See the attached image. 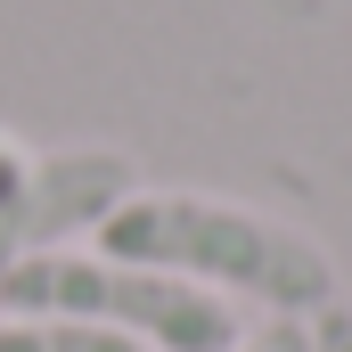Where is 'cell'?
<instances>
[{"label":"cell","mask_w":352,"mask_h":352,"mask_svg":"<svg viewBox=\"0 0 352 352\" xmlns=\"http://www.w3.org/2000/svg\"><path fill=\"white\" fill-rule=\"evenodd\" d=\"M25 173H33V148H16V140L0 131V205H8L16 188H25Z\"/></svg>","instance_id":"obj_7"},{"label":"cell","mask_w":352,"mask_h":352,"mask_svg":"<svg viewBox=\"0 0 352 352\" xmlns=\"http://www.w3.org/2000/svg\"><path fill=\"white\" fill-rule=\"evenodd\" d=\"M98 254L188 278L221 303H263L270 320H320L336 295V254L263 205L213 188H131L98 221Z\"/></svg>","instance_id":"obj_1"},{"label":"cell","mask_w":352,"mask_h":352,"mask_svg":"<svg viewBox=\"0 0 352 352\" xmlns=\"http://www.w3.org/2000/svg\"><path fill=\"white\" fill-rule=\"evenodd\" d=\"M303 336L311 352H352V303H328L320 320H303Z\"/></svg>","instance_id":"obj_6"},{"label":"cell","mask_w":352,"mask_h":352,"mask_svg":"<svg viewBox=\"0 0 352 352\" xmlns=\"http://www.w3.org/2000/svg\"><path fill=\"white\" fill-rule=\"evenodd\" d=\"M140 188V164L123 148H50L33 156L25 188L0 205V278L33 254H58L74 238H98V221Z\"/></svg>","instance_id":"obj_3"},{"label":"cell","mask_w":352,"mask_h":352,"mask_svg":"<svg viewBox=\"0 0 352 352\" xmlns=\"http://www.w3.org/2000/svg\"><path fill=\"white\" fill-rule=\"evenodd\" d=\"M0 311L8 320H82L107 336H131L140 352H230L238 328V303L164 278V270L115 263V254H82V246H58V254H33L0 278Z\"/></svg>","instance_id":"obj_2"},{"label":"cell","mask_w":352,"mask_h":352,"mask_svg":"<svg viewBox=\"0 0 352 352\" xmlns=\"http://www.w3.org/2000/svg\"><path fill=\"white\" fill-rule=\"evenodd\" d=\"M0 352H140L131 336H107L82 320H8L0 311Z\"/></svg>","instance_id":"obj_4"},{"label":"cell","mask_w":352,"mask_h":352,"mask_svg":"<svg viewBox=\"0 0 352 352\" xmlns=\"http://www.w3.org/2000/svg\"><path fill=\"white\" fill-rule=\"evenodd\" d=\"M230 352H311V336H303V320H263L254 336H238Z\"/></svg>","instance_id":"obj_5"}]
</instances>
